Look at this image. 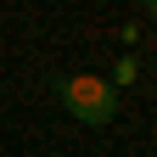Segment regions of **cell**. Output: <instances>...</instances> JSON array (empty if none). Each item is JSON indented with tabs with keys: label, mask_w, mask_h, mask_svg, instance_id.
<instances>
[{
	"label": "cell",
	"mask_w": 157,
	"mask_h": 157,
	"mask_svg": "<svg viewBox=\"0 0 157 157\" xmlns=\"http://www.w3.org/2000/svg\"><path fill=\"white\" fill-rule=\"evenodd\" d=\"M56 95H62V107L78 118V124H90V129H101L118 118V90L107 84V78H95V73H67V78H56Z\"/></svg>",
	"instance_id": "cell-1"
},
{
	"label": "cell",
	"mask_w": 157,
	"mask_h": 157,
	"mask_svg": "<svg viewBox=\"0 0 157 157\" xmlns=\"http://www.w3.org/2000/svg\"><path fill=\"white\" fill-rule=\"evenodd\" d=\"M135 73H140V62H135V56H124V62H118V73L107 78V84L118 90V84H129V78H135Z\"/></svg>",
	"instance_id": "cell-2"
},
{
	"label": "cell",
	"mask_w": 157,
	"mask_h": 157,
	"mask_svg": "<svg viewBox=\"0 0 157 157\" xmlns=\"http://www.w3.org/2000/svg\"><path fill=\"white\" fill-rule=\"evenodd\" d=\"M146 11H151V23H157V0H146Z\"/></svg>",
	"instance_id": "cell-3"
}]
</instances>
